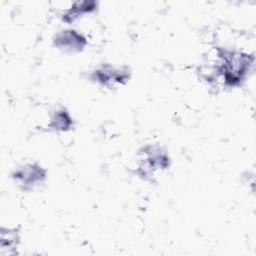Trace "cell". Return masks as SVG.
<instances>
[{
	"label": "cell",
	"instance_id": "cell-1",
	"mask_svg": "<svg viewBox=\"0 0 256 256\" xmlns=\"http://www.w3.org/2000/svg\"><path fill=\"white\" fill-rule=\"evenodd\" d=\"M254 62L250 54L217 47L215 73L228 88L240 86L249 74Z\"/></svg>",
	"mask_w": 256,
	"mask_h": 256
},
{
	"label": "cell",
	"instance_id": "cell-5",
	"mask_svg": "<svg viewBox=\"0 0 256 256\" xmlns=\"http://www.w3.org/2000/svg\"><path fill=\"white\" fill-rule=\"evenodd\" d=\"M53 44L56 48L64 52L77 53L85 48L87 39L83 34L74 29H65L54 36Z\"/></svg>",
	"mask_w": 256,
	"mask_h": 256
},
{
	"label": "cell",
	"instance_id": "cell-8",
	"mask_svg": "<svg viewBox=\"0 0 256 256\" xmlns=\"http://www.w3.org/2000/svg\"><path fill=\"white\" fill-rule=\"evenodd\" d=\"M20 242V234L18 229H1V249L2 252L7 249L9 251L14 250Z\"/></svg>",
	"mask_w": 256,
	"mask_h": 256
},
{
	"label": "cell",
	"instance_id": "cell-3",
	"mask_svg": "<svg viewBox=\"0 0 256 256\" xmlns=\"http://www.w3.org/2000/svg\"><path fill=\"white\" fill-rule=\"evenodd\" d=\"M12 178L23 191H30L46 180L47 171L38 163H27L16 169Z\"/></svg>",
	"mask_w": 256,
	"mask_h": 256
},
{
	"label": "cell",
	"instance_id": "cell-4",
	"mask_svg": "<svg viewBox=\"0 0 256 256\" xmlns=\"http://www.w3.org/2000/svg\"><path fill=\"white\" fill-rule=\"evenodd\" d=\"M129 78L130 71L127 67L116 68L110 64H103L90 74L92 81L106 87H111L114 84H125Z\"/></svg>",
	"mask_w": 256,
	"mask_h": 256
},
{
	"label": "cell",
	"instance_id": "cell-7",
	"mask_svg": "<svg viewBox=\"0 0 256 256\" xmlns=\"http://www.w3.org/2000/svg\"><path fill=\"white\" fill-rule=\"evenodd\" d=\"M48 127L60 132L69 131L73 127V118L65 108L57 109L53 112Z\"/></svg>",
	"mask_w": 256,
	"mask_h": 256
},
{
	"label": "cell",
	"instance_id": "cell-6",
	"mask_svg": "<svg viewBox=\"0 0 256 256\" xmlns=\"http://www.w3.org/2000/svg\"><path fill=\"white\" fill-rule=\"evenodd\" d=\"M97 7L95 1H77L72 3L71 7L68 8L62 15V20L66 23H72L84 14L93 12Z\"/></svg>",
	"mask_w": 256,
	"mask_h": 256
},
{
	"label": "cell",
	"instance_id": "cell-2",
	"mask_svg": "<svg viewBox=\"0 0 256 256\" xmlns=\"http://www.w3.org/2000/svg\"><path fill=\"white\" fill-rule=\"evenodd\" d=\"M140 163L137 173L143 179L153 175L154 171L166 170L171 165V159L167 151L161 146L149 144L142 147L139 151Z\"/></svg>",
	"mask_w": 256,
	"mask_h": 256
}]
</instances>
